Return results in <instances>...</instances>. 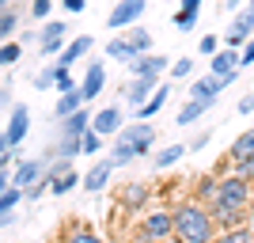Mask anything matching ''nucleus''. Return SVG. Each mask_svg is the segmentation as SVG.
I'll return each instance as SVG.
<instances>
[{
	"instance_id": "f257e3e1",
	"label": "nucleus",
	"mask_w": 254,
	"mask_h": 243,
	"mask_svg": "<svg viewBox=\"0 0 254 243\" xmlns=\"http://www.w3.org/2000/svg\"><path fill=\"white\" fill-rule=\"evenodd\" d=\"M251 198H254V182L235 171V175H224V179H220L216 201H212L209 209H212V217H216L220 228H239V224H247Z\"/></svg>"
},
{
	"instance_id": "f03ea898",
	"label": "nucleus",
	"mask_w": 254,
	"mask_h": 243,
	"mask_svg": "<svg viewBox=\"0 0 254 243\" xmlns=\"http://www.w3.org/2000/svg\"><path fill=\"white\" fill-rule=\"evenodd\" d=\"M171 213H175V240H182V243H216L220 224H216V217H212V209L205 201L186 198Z\"/></svg>"
},
{
	"instance_id": "7ed1b4c3",
	"label": "nucleus",
	"mask_w": 254,
	"mask_h": 243,
	"mask_svg": "<svg viewBox=\"0 0 254 243\" xmlns=\"http://www.w3.org/2000/svg\"><path fill=\"white\" fill-rule=\"evenodd\" d=\"M152 145H156V129L148 126V122H129V126H122V133L114 137V148H110V160H114V167H126V163H133V160L148 156Z\"/></svg>"
},
{
	"instance_id": "20e7f679",
	"label": "nucleus",
	"mask_w": 254,
	"mask_h": 243,
	"mask_svg": "<svg viewBox=\"0 0 254 243\" xmlns=\"http://www.w3.org/2000/svg\"><path fill=\"white\" fill-rule=\"evenodd\" d=\"M140 236H148V240L163 243L175 236V213L171 209H144V217H140Z\"/></svg>"
},
{
	"instance_id": "39448f33",
	"label": "nucleus",
	"mask_w": 254,
	"mask_h": 243,
	"mask_svg": "<svg viewBox=\"0 0 254 243\" xmlns=\"http://www.w3.org/2000/svg\"><path fill=\"white\" fill-rule=\"evenodd\" d=\"M144 11H148V0H118L114 8H110V15H106V27L110 31H126V27L140 23Z\"/></svg>"
},
{
	"instance_id": "423d86ee",
	"label": "nucleus",
	"mask_w": 254,
	"mask_h": 243,
	"mask_svg": "<svg viewBox=\"0 0 254 243\" xmlns=\"http://www.w3.org/2000/svg\"><path fill=\"white\" fill-rule=\"evenodd\" d=\"M251 38H254V8L247 4V8L235 11L232 27H228V34H224V46H232V50H243Z\"/></svg>"
},
{
	"instance_id": "0eeeda50",
	"label": "nucleus",
	"mask_w": 254,
	"mask_h": 243,
	"mask_svg": "<svg viewBox=\"0 0 254 243\" xmlns=\"http://www.w3.org/2000/svg\"><path fill=\"white\" fill-rule=\"evenodd\" d=\"M68 31H72V27H68L64 19H50L46 23L42 31H38V50H42V57L61 53L64 46H68Z\"/></svg>"
},
{
	"instance_id": "6e6552de",
	"label": "nucleus",
	"mask_w": 254,
	"mask_h": 243,
	"mask_svg": "<svg viewBox=\"0 0 254 243\" xmlns=\"http://www.w3.org/2000/svg\"><path fill=\"white\" fill-rule=\"evenodd\" d=\"M46 167H50V160L38 156V160H15V171H11V186H19V190H31L34 182L46 179Z\"/></svg>"
},
{
	"instance_id": "1a4fd4ad",
	"label": "nucleus",
	"mask_w": 254,
	"mask_h": 243,
	"mask_svg": "<svg viewBox=\"0 0 254 243\" xmlns=\"http://www.w3.org/2000/svg\"><path fill=\"white\" fill-rule=\"evenodd\" d=\"M159 87V80H152V76H129L126 84H122V99H126V106H133V110H140V106L148 103V95Z\"/></svg>"
},
{
	"instance_id": "9d476101",
	"label": "nucleus",
	"mask_w": 254,
	"mask_h": 243,
	"mask_svg": "<svg viewBox=\"0 0 254 243\" xmlns=\"http://www.w3.org/2000/svg\"><path fill=\"white\" fill-rule=\"evenodd\" d=\"M27 129H31V110L27 103H11V114H8V126H4V137H8L11 148H19L27 141Z\"/></svg>"
},
{
	"instance_id": "9b49d317",
	"label": "nucleus",
	"mask_w": 254,
	"mask_h": 243,
	"mask_svg": "<svg viewBox=\"0 0 254 243\" xmlns=\"http://www.w3.org/2000/svg\"><path fill=\"white\" fill-rule=\"evenodd\" d=\"M148 194H152L148 182H126V186L118 190V205L126 213H144L148 209Z\"/></svg>"
},
{
	"instance_id": "f8f14e48",
	"label": "nucleus",
	"mask_w": 254,
	"mask_h": 243,
	"mask_svg": "<svg viewBox=\"0 0 254 243\" xmlns=\"http://www.w3.org/2000/svg\"><path fill=\"white\" fill-rule=\"evenodd\" d=\"M114 160L106 156V160H95L91 167H87V175H84V190L87 194H103L106 186H110V179H114Z\"/></svg>"
},
{
	"instance_id": "ddd939ff",
	"label": "nucleus",
	"mask_w": 254,
	"mask_h": 243,
	"mask_svg": "<svg viewBox=\"0 0 254 243\" xmlns=\"http://www.w3.org/2000/svg\"><path fill=\"white\" fill-rule=\"evenodd\" d=\"M122 126H126L122 106H103V110H95V118H91V129H95L99 137H118Z\"/></svg>"
},
{
	"instance_id": "4468645a",
	"label": "nucleus",
	"mask_w": 254,
	"mask_h": 243,
	"mask_svg": "<svg viewBox=\"0 0 254 243\" xmlns=\"http://www.w3.org/2000/svg\"><path fill=\"white\" fill-rule=\"evenodd\" d=\"M167 69H171V57H163V53H140L137 61H129L133 76H152V80L167 76Z\"/></svg>"
},
{
	"instance_id": "2eb2a0df",
	"label": "nucleus",
	"mask_w": 254,
	"mask_h": 243,
	"mask_svg": "<svg viewBox=\"0 0 254 243\" xmlns=\"http://www.w3.org/2000/svg\"><path fill=\"white\" fill-rule=\"evenodd\" d=\"M106 87V65L103 61H87V73L84 80H80V95H84V103H91V99L103 95Z\"/></svg>"
},
{
	"instance_id": "dca6fc26",
	"label": "nucleus",
	"mask_w": 254,
	"mask_h": 243,
	"mask_svg": "<svg viewBox=\"0 0 254 243\" xmlns=\"http://www.w3.org/2000/svg\"><path fill=\"white\" fill-rule=\"evenodd\" d=\"M239 69H243V65H239V50H232V46H220V50L209 57V73L212 76H235Z\"/></svg>"
},
{
	"instance_id": "f3484780",
	"label": "nucleus",
	"mask_w": 254,
	"mask_h": 243,
	"mask_svg": "<svg viewBox=\"0 0 254 243\" xmlns=\"http://www.w3.org/2000/svg\"><path fill=\"white\" fill-rule=\"evenodd\" d=\"M224 87H228V80L209 73V76H197V80L190 84V91H186V95H190V99H205V103H216V95H220Z\"/></svg>"
},
{
	"instance_id": "a211bd4d",
	"label": "nucleus",
	"mask_w": 254,
	"mask_h": 243,
	"mask_svg": "<svg viewBox=\"0 0 254 243\" xmlns=\"http://www.w3.org/2000/svg\"><path fill=\"white\" fill-rule=\"evenodd\" d=\"M91 46H95V38H91V34H80V38H72V42H68L61 53H57V61H53V65H61V69H72L80 57H87V53H91Z\"/></svg>"
},
{
	"instance_id": "6ab92c4d",
	"label": "nucleus",
	"mask_w": 254,
	"mask_h": 243,
	"mask_svg": "<svg viewBox=\"0 0 254 243\" xmlns=\"http://www.w3.org/2000/svg\"><path fill=\"white\" fill-rule=\"evenodd\" d=\"M91 110H87V106H80V110H76V114H68V118H61V133L64 137H84L87 129H91Z\"/></svg>"
},
{
	"instance_id": "aec40b11",
	"label": "nucleus",
	"mask_w": 254,
	"mask_h": 243,
	"mask_svg": "<svg viewBox=\"0 0 254 243\" xmlns=\"http://www.w3.org/2000/svg\"><path fill=\"white\" fill-rule=\"evenodd\" d=\"M228 160H232V163L254 160V129H243V133L232 141V148H228Z\"/></svg>"
},
{
	"instance_id": "412c9836",
	"label": "nucleus",
	"mask_w": 254,
	"mask_h": 243,
	"mask_svg": "<svg viewBox=\"0 0 254 243\" xmlns=\"http://www.w3.org/2000/svg\"><path fill=\"white\" fill-rule=\"evenodd\" d=\"M103 53L110 57V61H122V65H129V61H137V57H140V53L133 50V46H129L126 38H122V34H114V38H110V42L103 46Z\"/></svg>"
},
{
	"instance_id": "4be33fe9",
	"label": "nucleus",
	"mask_w": 254,
	"mask_h": 243,
	"mask_svg": "<svg viewBox=\"0 0 254 243\" xmlns=\"http://www.w3.org/2000/svg\"><path fill=\"white\" fill-rule=\"evenodd\" d=\"M209 106L212 103H205V99H186V103L179 106V118H175V122H179V126H193V122H201V118L209 114Z\"/></svg>"
},
{
	"instance_id": "5701e85b",
	"label": "nucleus",
	"mask_w": 254,
	"mask_h": 243,
	"mask_svg": "<svg viewBox=\"0 0 254 243\" xmlns=\"http://www.w3.org/2000/svg\"><path fill=\"white\" fill-rule=\"evenodd\" d=\"M118 34H122V38H126L137 53H152V34L144 31L140 23H133V27H126V31H118Z\"/></svg>"
},
{
	"instance_id": "b1692460",
	"label": "nucleus",
	"mask_w": 254,
	"mask_h": 243,
	"mask_svg": "<svg viewBox=\"0 0 254 243\" xmlns=\"http://www.w3.org/2000/svg\"><path fill=\"white\" fill-rule=\"evenodd\" d=\"M80 106H87L84 103V95L80 91H64V95H57V106H53V118L61 122V118H68V114H76Z\"/></svg>"
},
{
	"instance_id": "393cba45",
	"label": "nucleus",
	"mask_w": 254,
	"mask_h": 243,
	"mask_svg": "<svg viewBox=\"0 0 254 243\" xmlns=\"http://www.w3.org/2000/svg\"><path fill=\"white\" fill-rule=\"evenodd\" d=\"M167 95H171V87H167V84H159L156 91L148 95V103L137 110V118H140V122H148L152 114H159V110H163V103H167Z\"/></svg>"
},
{
	"instance_id": "a878e982",
	"label": "nucleus",
	"mask_w": 254,
	"mask_h": 243,
	"mask_svg": "<svg viewBox=\"0 0 254 243\" xmlns=\"http://www.w3.org/2000/svg\"><path fill=\"white\" fill-rule=\"evenodd\" d=\"M186 152H190V145H167V148H159L156 156H152V163H156L159 171H163V167H175Z\"/></svg>"
},
{
	"instance_id": "bb28decb",
	"label": "nucleus",
	"mask_w": 254,
	"mask_h": 243,
	"mask_svg": "<svg viewBox=\"0 0 254 243\" xmlns=\"http://www.w3.org/2000/svg\"><path fill=\"white\" fill-rule=\"evenodd\" d=\"M216 190H220V179H216V175H201L197 186H193V198L205 201V205H212V201H216Z\"/></svg>"
},
{
	"instance_id": "cd10ccee",
	"label": "nucleus",
	"mask_w": 254,
	"mask_h": 243,
	"mask_svg": "<svg viewBox=\"0 0 254 243\" xmlns=\"http://www.w3.org/2000/svg\"><path fill=\"white\" fill-rule=\"evenodd\" d=\"M76 186H84V175H76V167H68L64 175H57V179L50 182L53 194H68V190H76Z\"/></svg>"
},
{
	"instance_id": "c85d7f7f",
	"label": "nucleus",
	"mask_w": 254,
	"mask_h": 243,
	"mask_svg": "<svg viewBox=\"0 0 254 243\" xmlns=\"http://www.w3.org/2000/svg\"><path fill=\"white\" fill-rule=\"evenodd\" d=\"M61 243H106V240H103V236H95L91 228H84V224H72V228L61 236Z\"/></svg>"
},
{
	"instance_id": "c756f323",
	"label": "nucleus",
	"mask_w": 254,
	"mask_h": 243,
	"mask_svg": "<svg viewBox=\"0 0 254 243\" xmlns=\"http://www.w3.org/2000/svg\"><path fill=\"white\" fill-rule=\"evenodd\" d=\"M216 243H254V232L247 228V224H239V228H220Z\"/></svg>"
},
{
	"instance_id": "7c9ffc66",
	"label": "nucleus",
	"mask_w": 254,
	"mask_h": 243,
	"mask_svg": "<svg viewBox=\"0 0 254 243\" xmlns=\"http://www.w3.org/2000/svg\"><path fill=\"white\" fill-rule=\"evenodd\" d=\"M15 27H19V11H15V8L0 11V42H11V34H15Z\"/></svg>"
},
{
	"instance_id": "2f4dec72",
	"label": "nucleus",
	"mask_w": 254,
	"mask_h": 243,
	"mask_svg": "<svg viewBox=\"0 0 254 243\" xmlns=\"http://www.w3.org/2000/svg\"><path fill=\"white\" fill-rule=\"evenodd\" d=\"M19 57H23V42H0V69H11Z\"/></svg>"
},
{
	"instance_id": "473e14b6",
	"label": "nucleus",
	"mask_w": 254,
	"mask_h": 243,
	"mask_svg": "<svg viewBox=\"0 0 254 243\" xmlns=\"http://www.w3.org/2000/svg\"><path fill=\"white\" fill-rule=\"evenodd\" d=\"M53 69H57V80H53L57 95H64V91H80V84L72 80V73H68V69H61V65H53Z\"/></svg>"
},
{
	"instance_id": "72a5a7b5",
	"label": "nucleus",
	"mask_w": 254,
	"mask_h": 243,
	"mask_svg": "<svg viewBox=\"0 0 254 243\" xmlns=\"http://www.w3.org/2000/svg\"><path fill=\"white\" fill-rule=\"evenodd\" d=\"M197 15H201V11H175V19H171V23H175V31H179V34H186V31H193V27H197Z\"/></svg>"
},
{
	"instance_id": "f704fd0d",
	"label": "nucleus",
	"mask_w": 254,
	"mask_h": 243,
	"mask_svg": "<svg viewBox=\"0 0 254 243\" xmlns=\"http://www.w3.org/2000/svg\"><path fill=\"white\" fill-rule=\"evenodd\" d=\"M103 141L106 137H99L95 129H87L84 137H80V152H84V156H95V152H103Z\"/></svg>"
},
{
	"instance_id": "c9c22d12",
	"label": "nucleus",
	"mask_w": 254,
	"mask_h": 243,
	"mask_svg": "<svg viewBox=\"0 0 254 243\" xmlns=\"http://www.w3.org/2000/svg\"><path fill=\"white\" fill-rule=\"evenodd\" d=\"M57 156H64V160H76L80 156V137H64L61 133V141H57V148H53Z\"/></svg>"
},
{
	"instance_id": "e433bc0d",
	"label": "nucleus",
	"mask_w": 254,
	"mask_h": 243,
	"mask_svg": "<svg viewBox=\"0 0 254 243\" xmlns=\"http://www.w3.org/2000/svg\"><path fill=\"white\" fill-rule=\"evenodd\" d=\"M15 160H19V148H11L8 137H4V129H0V171H8Z\"/></svg>"
},
{
	"instance_id": "4c0bfd02",
	"label": "nucleus",
	"mask_w": 254,
	"mask_h": 243,
	"mask_svg": "<svg viewBox=\"0 0 254 243\" xmlns=\"http://www.w3.org/2000/svg\"><path fill=\"white\" fill-rule=\"evenodd\" d=\"M190 73H193V61H190V57H179V61H171V69H167L171 80H186Z\"/></svg>"
},
{
	"instance_id": "58836bf2",
	"label": "nucleus",
	"mask_w": 254,
	"mask_h": 243,
	"mask_svg": "<svg viewBox=\"0 0 254 243\" xmlns=\"http://www.w3.org/2000/svg\"><path fill=\"white\" fill-rule=\"evenodd\" d=\"M53 80H57V69L50 65V69H42V73L34 76V87H38V91H50V87H53Z\"/></svg>"
},
{
	"instance_id": "ea45409f",
	"label": "nucleus",
	"mask_w": 254,
	"mask_h": 243,
	"mask_svg": "<svg viewBox=\"0 0 254 243\" xmlns=\"http://www.w3.org/2000/svg\"><path fill=\"white\" fill-rule=\"evenodd\" d=\"M46 190H50V175H46V179H42V182H34L31 190H23V198H27V201H38V198H42V194H46Z\"/></svg>"
},
{
	"instance_id": "a19ab883",
	"label": "nucleus",
	"mask_w": 254,
	"mask_h": 243,
	"mask_svg": "<svg viewBox=\"0 0 254 243\" xmlns=\"http://www.w3.org/2000/svg\"><path fill=\"white\" fill-rule=\"evenodd\" d=\"M197 50H201V53H205V57H212V53L220 50V38H216V34H205L201 42H197Z\"/></svg>"
},
{
	"instance_id": "79ce46f5",
	"label": "nucleus",
	"mask_w": 254,
	"mask_h": 243,
	"mask_svg": "<svg viewBox=\"0 0 254 243\" xmlns=\"http://www.w3.org/2000/svg\"><path fill=\"white\" fill-rule=\"evenodd\" d=\"M209 141H212V129H201V133H193L190 152H201V148H209Z\"/></svg>"
},
{
	"instance_id": "37998d69",
	"label": "nucleus",
	"mask_w": 254,
	"mask_h": 243,
	"mask_svg": "<svg viewBox=\"0 0 254 243\" xmlns=\"http://www.w3.org/2000/svg\"><path fill=\"white\" fill-rule=\"evenodd\" d=\"M50 11H53V0H34V4H31V15H34V19H46Z\"/></svg>"
},
{
	"instance_id": "c03bdc74",
	"label": "nucleus",
	"mask_w": 254,
	"mask_h": 243,
	"mask_svg": "<svg viewBox=\"0 0 254 243\" xmlns=\"http://www.w3.org/2000/svg\"><path fill=\"white\" fill-rule=\"evenodd\" d=\"M239 65H254V38L243 46V50H239Z\"/></svg>"
},
{
	"instance_id": "a18cd8bd",
	"label": "nucleus",
	"mask_w": 254,
	"mask_h": 243,
	"mask_svg": "<svg viewBox=\"0 0 254 243\" xmlns=\"http://www.w3.org/2000/svg\"><path fill=\"white\" fill-rule=\"evenodd\" d=\"M235 171H239V175H247V179L254 182V160H243V163H235Z\"/></svg>"
},
{
	"instance_id": "49530a36",
	"label": "nucleus",
	"mask_w": 254,
	"mask_h": 243,
	"mask_svg": "<svg viewBox=\"0 0 254 243\" xmlns=\"http://www.w3.org/2000/svg\"><path fill=\"white\" fill-rule=\"evenodd\" d=\"M61 4H64V11H72V15L87 8V0H61Z\"/></svg>"
},
{
	"instance_id": "de8ad7c7",
	"label": "nucleus",
	"mask_w": 254,
	"mask_h": 243,
	"mask_svg": "<svg viewBox=\"0 0 254 243\" xmlns=\"http://www.w3.org/2000/svg\"><path fill=\"white\" fill-rule=\"evenodd\" d=\"M239 114H254V95H243V99H239Z\"/></svg>"
},
{
	"instance_id": "09e8293b",
	"label": "nucleus",
	"mask_w": 254,
	"mask_h": 243,
	"mask_svg": "<svg viewBox=\"0 0 254 243\" xmlns=\"http://www.w3.org/2000/svg\"><path fill=\"white\" fill-rule=\"evenodd\" d=\"M201 4H205V0H179L182 11H201Z\"/></svg>"
},
{
	"instance_id": "8fccbe9b",
	"label": "nucleus",
	"mask_w": 254,
	"mask_h": 243,
	"mask_svg": "<svg viewBox=\"0 0 254 243\" xmlns=\"http://www.w3.org/2000/svg\"><path fill=\"white\" fill-rule=\"evenodd\" d=\"M8 224H15V209H0V228H8Z\"/></svg>"
},
{
	"instance_id": "3c124183",
	"label": "nucleus",
	"mask_w": 254,
	"mask_h": 243,
	"mask_svg": "<svg viewBox=\"0 0 254 243\" xmlns=\"http://www.w3.org/2000/svg\"><path fill=\"white\" fill-rule=\"evenodd\" d=\"M220 4H224V11H232V15H235V11H239V8H247L243 0H220Z\"/></svg>"
},
{
	"instance_id": "603ef678",
	"label": "nucleus",
	"mask_w": 254,
	"mask_h": 243,
	"mask_svg": "<svg viewBox=\"0 0 254 243\" xmlns=\"http://www.w3.org/2000/svg\"><path fill=\"white\" fill-rule=\"evenodd\" d=\"M8 186H11V171H0V194L8 190Z\"/></svg>"
},
{
	"instance_id": "864d4df0",
	"label": "nucleus",
	"mask_w": 254,
	"mask_h": 243,
	"mask_svg": "<svg viewBox=\"0 0 254 243\" xmlns=\"http://www.w3.org/2000/svg\"><path fill=\"white\" fill-rule=\"evenodd\" d=\"M4 106H11V91L8 87H0V110H4Z\"/></svg>"
},
{
	"instance_id": "5fc2aeb1",
	"label": "nucleus",
	"mask_w": 254,
	"mask_h": 243,
	"mask_svg": "<svg viewBox=\"0 0 254 243\" xmlns=\"http://www.w3.org/2000/svg\"><path fill=\"white\" fill-rule=\"evenodd\" d=\"M129 243H156V240H148V236H140V232H137V236H133Z\"/></svg>"
},
{
	"instance_id": "6e6d98bb",
	"label": "nucleus",
	"mask_w": 254,
	"mask_h": 243,
	"mask_svg": "<svg viewBox=\"0 0 254 243\" xmlns=\"http://www.w3.org/2000/svg\"><path fill=\"white\" fill-rule=\"evenodd\" d=\"M11 8V0H0V11H8Z\"/></svg>"
},
{
	"instance_id": "4d7b16f0",
	"label": "nucleus",
	"mask_w": 254,
	"mask_h": 243,
	"mask_svg": "<svg viewBox=\"0 0 254 243\" xmlns=\"http://www.w3.org/2000/svg\"><path fill=\"white\" fill-rule=\"evenodd\" d=\"M247 4H251V8H254V0H247Z\"/></svg>"
}]
</instances>
